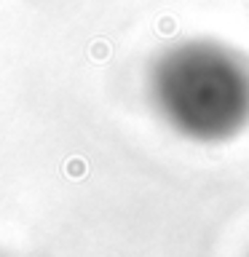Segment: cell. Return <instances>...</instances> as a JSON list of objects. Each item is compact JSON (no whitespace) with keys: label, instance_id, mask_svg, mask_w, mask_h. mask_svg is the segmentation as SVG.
<instances>
[{"label":"cell","instance_id":"obj_1","mask_svg":"<svg viewBox=\"0 0 249 257\" xmlns=\"http://www.w3.org/2000/svg\"><path fill=\"white\" fill-rule=\"evenodd\" d=\"M161 123L196 145H222L249 128V59L217 38H182L148 67Z\"/></svg>","mask_w":249,"mask_h":257}]
</instances>
